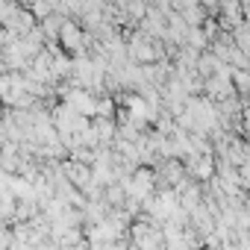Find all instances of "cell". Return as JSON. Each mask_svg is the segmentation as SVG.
I'll use <instances>...</instances> for the list:
<instances>
[{
  "mask_svg": "<svg viewBox=\"0 0 250 250\" xmlns=\"http://www.w3.org/2000/svg\"><path fill=\"white\" fill-rule=\"evenodd\" d=\"M59 42H62V47H68V50L80 53V50L85 47V30H83L77 21L65 18V24H62V33H59Z\"/></svg>",
  "mask_w": 250,
  "mask_h": 250,
  "instance_id": "cell-1",
  "label": "cell"
},
{
  "mask_svg": "<svg viewBox=\"0 0 250 250\" xmlns=\"http://www.w3.org/2000/svg\"><path fill=\"white\" fill-rule=\"evenodd\" d=\"M130 56H133V59H142V62H147V59H156V56H159V50H156L150 42H145V39H136V42H133V47H130Z\"/></svg>",
  "mask_w": 250,
  "mask_h": 250,
  "instance_id": "cell-2",
  "label": "cell"
}]
</instances>
